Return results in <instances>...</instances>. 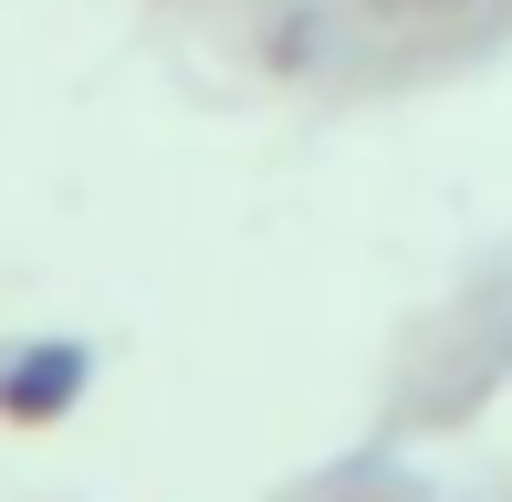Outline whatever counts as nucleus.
Segmentation results:
<instances>
[{"instance_id":"1","label":"nucleus","mask_w":512,"mask_h":502,"mask_svg":"<svg viewBox=\"0 0 512 502\" xmlns=\"http://www.w3.org/2000/svg\"><path fill=\"white\" fill-rule=\"evenodd\" d=\"M84 387V346H32L0 367V419H53V408H74Z\"/></svg>"}]
</instances>
